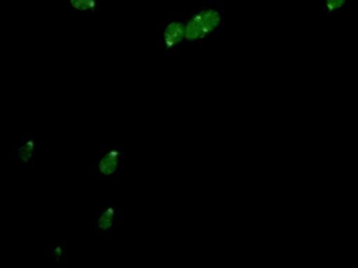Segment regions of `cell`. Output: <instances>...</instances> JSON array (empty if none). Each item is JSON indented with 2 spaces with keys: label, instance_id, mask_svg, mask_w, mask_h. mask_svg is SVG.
I'll use <instances>...</instances> for the list:
<instances>
[{
  "label": "cell",
  "instance_id": "cell-7",
  "mask_svg": "<svg viewBox=\"0 0 358 268\" xmlns=\"http://www.w3.org/2000/svg\"><path fill=\"white\" fill-rule=\"evenodd\" d=\"M348 3L349 0H322L327 18H331L333 15L338 14Z\"/></svg>",
  "mask_w": 358,
  "mask_h": 268
},
{
  "label": "cell",
  "instance_id": "cell-4",
  "mask_svg": "<svg viewBox=\"0 0 358 268\" xmlns=\"http://www.w3.org/2000/svg\"><path fill=\"white\" fill-rule=\"evenodd\" d=\"M117 216L118 209L115 204H106L102 207L95 220V228L100 232H113L117 226Z\"/></svg>",
  "mask_w": 358,
  "mask_h": 268
},
{
  "label": "cell",
  "instance_id": "cell-1",
  "mask_svg": "<svg viewBox=\"0 0 358 268\" xmlns=\"http://www.w3.org/2000/svg\"><path fill=\"white\" fill-rule=\"evenodd\" d=\"M185 43L202 41L211 37L224 25V15L217 8L201 6L184 20Z\"/></svg>",
  "mask_w": 358,
  "mask_h": 268
},
{
  "label": "cell",
  "instance_id": "cell-5",
  "mask_svg": "<svg viewBox=\"0 0 358 268\" xmlns=\"http://www.w3.org/2000/svg\"><path fill=\"white\" fill-rule=\"evenodd\" d=\"M17 161L20 165H30L36 156V140L29 137L17 146Z\"/></svg>",
  "mask_w": 358,
  "mask_h": 268
},
{
  "label": "cell",
  "instance_id": "cell-3",
  "mask_svg": "<svg viewBox=\"0 0 358 268\" xmlns=\"http://www.w3.org/2000/svg\"><path fill=\"white\" fill-rule=\"evenodd\" d=\"M163 52L165 54L173 52L185 44V24L184 21H169L163 29Z\"/></svg>",
  "mask_w": 358,
  "mask_h": 268
},
{
  "label": "cell",
  "instance_id": "cell-6",
  "mask_svg": "<svg viewBox=\"0 0 358 268\" xmlns=\"http://www.w3.org/2000/svg\"><path fill=\"white\" fill-rule=\"evenodd\" d=\"M71 10L75 14H95L99 8L98 0H68Z\"/></svg>",
  "mask_w": 358,
  "mask_h": 268
},
{
  "label": "cell",
  "instance_id": "cell-2",
  "mask_svg": "<svg viewBox=\"0 0 358 268\" xmlns=\"http://www.w3.org/2000/svg\"><path fill=\"white\" fill-rule=\"evenodd\" d=\"M123 151L120 147L113 146L104 150L98 157L97 171L100 176L113 177L121 169Z\"/></svg>",
  "mask_w": 358,
  "mask_h": 268
},
{
  "label": "cell",
  "instance_id": "cell-8",
  "mask_svg": "<svg viewBox=\"0 0 358 268\" xmlns=\"http://www.w3.org/2000/svg\"><path fill=\"white\" fill-rule=\"evenodd\" d=\"M66 248L62 243H58L53 248L51 249L49 253V259L54 264H60L64 261V257H66Z\"/></svg>",
  "mask_w": 358,
  "mask_h": 268
}]
</instances>
